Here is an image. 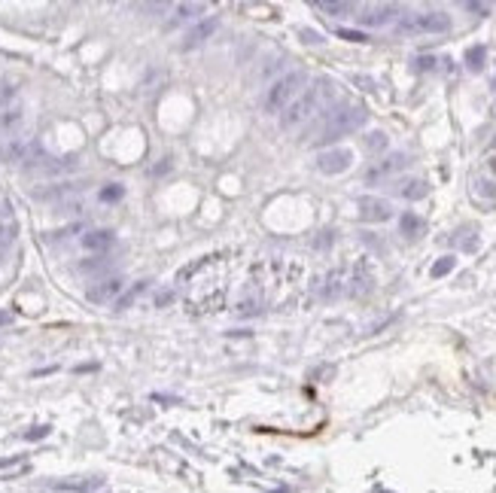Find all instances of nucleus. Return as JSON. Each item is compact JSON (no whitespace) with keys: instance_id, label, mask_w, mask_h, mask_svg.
Wrapping results in <instances>:
<instances>
[{"instance_id":"nucleus-1","label":"nucleus","mask_w":496,"mask_h":493,"mask_svg":"<svg viewBox=\"0 0 496 493\" xmlns=\"http://www.w3.org/2000/svg\"><path fill=\"white\" fill-rule=\"evenodd\" d=\"M332 98H335V82L317 79L314 86L305 88L287 110H283V113H280V125L287 128V131H292V128H301L305 122H311L317 113H323V110L332 104Z\"/></svg>"},{"instance_id":"nucleus-2","label":"nucleus","mask_w":496,"mask_h":493,"mask_svg":"<svg viewBox=\"0 0 496 493\" xmlns=\"http://www.w3.org/2000/svg\"><path fill=\"white\" fill-rule=\"evenodd\" d=\"M365 119H369V113H365L363 107H341L335 110V113H329L323 122L317 125L314 137H311V143H332L338 140V137L344 134H353L356 128L365 125Z\"/></svg>"},{"instance_id":"nucleus-3","label":"nucleus","mask_w":496,"mask_h":493,"mask_svg":"<svg viewBox=\"0 0 496 493\" xmlns=\"http://www.w3.org/2000/svg\"><path fill=\"white\" fill-rule=\"evenodd\" d=\"M305 86H308V77L301 70L283 73V77L274 79L271 88L265 91V110H268V113H283V110L305 91Z\"/></svg>"},{"instance_id":"nucleus-4","label":"nucleus","mask_w":496,"mask_h":493,"mask_svg":"<svg viewBox=\"0 0 496 493\" xmlns=\"http://www.w3.org/2000/svg\"><path fill=\"white\" fill-rule=\"evenodd\" d=\"M402 34H448L451 31V15L442 13V9H426V13H408L399 22Z\"/></svg>"},{"instance_id":"nucleus-5","label":"nucleus","mask_w":496,"mask_h":493,"mask_svg":"<svg viewBox=\"0 0 496 493\" xmlns=\"http://www.w3.org/2000/svg\"><path fill=\"white\" fill-rule=\"evenodd\" d=\"M351 164H353V152L347 150V146H332V150H326V152L317 155V171L320 173H329V177L351 171Z\"/></svg>"},{"instance_id":"nucleus-6","label":"nucleus","mask_w":496,"mask_h":493,"mask_svg":"<svg viewBox=\"0 0 496 493\" xmlns=\"http://www.w3.org/2000/svg\"><path fill=\"white\" fill-rule=\"evenodd\" d=\"M125 289V280L122 277H104L98 280L95 287H89V301H95V305H110V301H116L119 296H122Z\"/></svg>"},{"instance_id":"nucleus-7","label":"nucleus","mask_w":496,"mask_h":493,"mask_svg":"<svg viewBox=\"0 0 496 493\" xmlns=\"http://www.w3.org/2000/svg\"><path fill=\"white\" fill-rule=\"evenodd\" d=\"M360 216L365 219V223H384V219L393 216V204L387 198L365 195V198H360Z\"/></svg>"},{"instance_id":"nucleus-8","label":"nucleus","mask_w":496,"mask_h":493,"mask_svg":"<svg viewBox=\"0 0 496 493\" xmlns=\"http://www.w3.org/2000/svg\"><path fill=\"white\" fill-rule=\"evenodd\" d=\"M405 168H408V155H405V152H393L390 159H384V162L374 164V168L365 173V180H369V183H378V180L393 177V173H399V171H405Z\"/></svg>"},{"instance_id":"nucleus-9","label":"nucleus","mask_w":496,"mask_h":493,"mask_svg":"<svg viewBox=\"0 0 496 493\" xmlns=\"http://www.w3.org/2000/svg\"><path fill=\"white\" fill-rule=\"evenodd\" d=\"M22 122H25V110H22V104H9V107H4L0 110V137H13L18 128H22Z\"/></svg>"},{"instance_id":"nucleus-10","label":"nucleus","mask_w":496,"mask_h":493,"mask_svg":"<svg viewBox=\"0 0 496 493\" xmlns=\"http://www.w3.org/2000/svg\"><path fill=\"white\" fill-rule=\"evenodd\" d=\"M399 13V6H393V4H381V6H365V13L360 15V25H369V27H381V25H387L393 22Z\"/></svg>"},{"instance_id":"nucleus-11","label":"nucleus","mask_w":496,"mask_h":493,"mask_svg":"<svg viewBox=\"0 0 496 493\" xmlns=\"http://www.w3.org/2000/svg\"><path fill=\"white\" fill-rule=\"evenodd\" d=\"M214 31H216V18H204V22H198L192 31H186V37H183V49H195V46L210 40V34H214Z\"/></svg>"},{"instance_id":"nucleus-12","label":"nucleus","mask_w":496,"mask_h":493,"mask_svg":"<svg viewBox=\"0 0 496 493\" xmlns=\"http://www.w3.org/2000/svg\"><path fill=\"white\" fill-rule=\"evenodd\" d=\"M113 241H116V235L107 232V228H95V232L82 235V246H86L89 253H104V250L113 246Z\"/></svg>"},{"instance_id":"nucleus-13","label":"nucleus","mask_w":496,"mask_h":493,"mask_svg":"<svg viewBox=\"0 0 496 493\" xmlns=\"http://www.w3.org/2000/svg\"><path fill=\"white\" fill-rule=\"evenodd\" d=\"M426 192H429V186H426L424 180H408V183H402V186H399V195H402V198H408V201L426 198Z\"/></svg>"},{"instance_id":"nucleus-14","label":"nucleus","mask_w":496,"mask_h":493,"mask_svg":"<svg viewBox=\"0 0 496 493\" xmlns=\"http://www.w3.org/2000/svg\"><path fill=\"white\" fill-rule=\"evenodd\" d=\"M399 225H402V235H408V237H420L426 232V223L417 213H405L399 219Z\"/></svg>"},{"instance_id":"nucleus-15","label":"nucleus","mask_w":496,"mask_h":493,"mask_svg":"<svg viewBox=\"0 0 496 493\" xmlns=\"http://www.w3.org/2000/svg\"><path fill=\"white\" fill-rule=\"evenodd\" d=\"M204 4H180L177 9H174V13H177V15H174V22L171 25H180V22H186V18H195L198 13H204Z\"/></svg>"},{"instance_id":"nucleus-16","label":"nucleus","mask_w":496,"mask_h":493,"mask_svg":"<svg viewBox=\"0 0 496 493\" xmlns=\"http://www.w3.org/2000/svg\"><path fill=\"white\" fill-rule=\"evenodd\" d=\"M484 61H488V49H484V46H472V49L466 52V67L469 70H481Z\"/></svg>"},{"instance_id":"nucleus-17","label":"nucleus","mask_w":496,"mask_h":493,"mask_svg":"<svg viewBox=\"0 0 496 493\" xmlns=\"http://www.w3.org/2000/svg\"><path fill=\"white\" fill-rule=\"evenodd\" d=\"M15 100H18V86H15V82H9V79H0V110L15 104Z\"/></svg>"},{"instance_id":"nucleus-18","label":"nucleus","mask_w":496,"mask_h":493,"mask_svg":"<svg viewBox=\"0 0 496 493\" xmlns=\"http://www.w3.org/2000/svg\"><path fill=\"white\" fill-rule=\"evenodd\" d=\"M320 13H329V15H347L353 13V4H329V0H317L314 4Z\"/></svg>"},{"instance_id":"nucleus-19","label":"nucleus","mask_w":496,"mask_h":493,"mask_svg":"<svg viewBox=\"0 0 496 493\" xmlns=\"http://www.w3.org/2000/svg\"><path fill=\"white\" fill-rule=\"evenodd\" d=\"M454 265H457L454 256H445V259H438V262L433 265V277H445V274H451Z\"/></svg>"},{"instance_id":"nucleus-20","label":"nucleus","mask_w":496,"mask_h":493,"mask_svg":"<svg viewBox=\"0 0 496 493\" xmlns=\"http://www.w3.org/2000/svg\"><path fill=\"white\" fill-rule=\"evenodd\" d=\"M15 237V225L13 223H0V253H6V246L13 244Z\"/></svg>"},{"instance_id":"nucleus-21","label":"nucleus","mask_w":496,"mask_h":493,"mask_svg":"<svg viewBox=\"0 0 496 493\" xmlns=\"http://www.w3.org/2000/svg\"><path fill=\"white\" fill-rule=\"evenodd\" d=\"M365 146H369L372 152L384 150V146H387V134H384V131H372V134H369V140H365Z\"/></svg>"},{"instance_id":"nucleus-22","label":"nucleus","mask_w":496,"mask_h":493,"mask_svg":"<svg viewBox=\"0 0 496 493\" xmlns=\"http://www.w3.org/2000/svg\"><path fill=\"white\" fill-rule=\"evenodd\" d=\"M338 37H344V40H351V43H365V34H360V31H347V27H338Z\"/></svg>"},{"instance_id":"nucleus-23","label":"nucleus","mask_w":496,"mask_h":493,"mask_svg":"<svg viewBox=\"0 0 496 493\" xmlns=\"http://www.w3.org/2000/svg\"><path fill=\"white\" fill-rule=\"evenodd\" d=\"M104 265H107L104 256H95V259H91V262H82L79 268H82V271H100V268H104Z\"/></svg>"},{"instance_id":"nucleus-24","label":"nucleus","mask_w":496,"mask_h":493,"mask_svg":"<svg viewBox=\"0 0 496 493\" xmlns=\"http://www.w3.org/2000/svg\"><path fill=\"white\" fill-rule=\"evenodd\" d=\"M143 289H146V283H137V287H134L131 292H128V296H125L122 301H119V308H125V305H131V301H134L137 296H141V292H143Z\"/></svg>"},{"instance_id":"nucleus-25","label":"nucleus","mask_w":496,"mask_h":493,"mask_svg":"<svg viewBox=\"0 0 496 493\" xmlns=\"http://www.w3.org/2000/svg\"><path fill=\"white\" fill-rule=\"evenodd\" d=\"M100 198H104V201H116V198H122V189H119V186L104 189V192H100Z\"/></svg>"},{"instance_id":"nucleus-26","label":"nucleus","mask_w":496,"mask_h":493,"mask_svg":"<svg viewBox=\"0 0 496 493\" xmlns=\"http://www.w3.org/2000/svg\"><path fill=\"white\" fill-rule=\"evenodd\" d=\"M6 216H9V204H6V201H0V223H4Z\"/></svg>"},{"instance_id":"nucleus-27","label":"nucleus","mask_w":496,"mask_h":493,"mask_svg":"<svg viewBox=\"0 0 496 493\" xmlns=\"http://www.w3.org/2000/svg\"><path fill=\"white\" fill-rule=\"evenodd\" d=\"M9 320H13V317H9V314H6V310H0V326H6V323H9Z\"/></svg>"},{"instance_id":"nucleus-28","label":"nucleus","mask_w":496,"mask_h":493,"mask_svg":"<svg viewBox=\"0 0 496 493\" xmlns=\"http://www.w3.org/2000/svg\"><path fill=\"white\" fill-rule=\"evenodd\" d=\"M493 171H496V159H493Z\"/></svg>"},{"instance_id":"nucleus-29","label":"nucleus","mask_w":496,"mask_h":493,"mask_svg":"<svg viewBox=\"0 0 496 493\" xmlns=\"http://www.w3.org/2000/svg\"><path fill=\"white\" fill-rule=\"evenodd\" d=\"M493 88H496V77H493Z\"/></svg>"}]
</instances>
